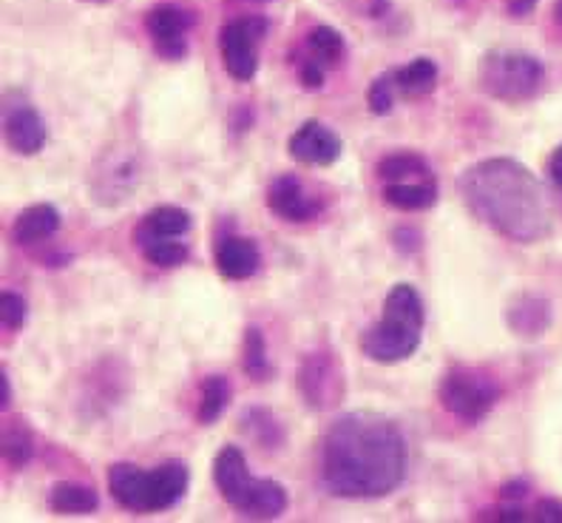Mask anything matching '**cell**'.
I'll return each mask as SVG.
<instances>
[{"label":"cell","instance_id":"74e56055","mask_svg":"<svg viewBox=\"0 0 562 523\" xmlns=\"http://www.w3.org/2000/svg\"><path fill=\"white\" fill-rule=\"evenodd\" d=\"M390 0H370V12H372V18H384L386 12H390Z\"/></svg>","mask_w":562,"mask_h":523},{"label":"cell","instance_id":"5b68a950","mask_svg":"<svg viewBox=\"0 0 562 523\" xmlns=\"http://www.w3.org/2000/svg\"><path fill=\"white\" fill-rule=\"evenodd\" d=\"M191 472L182 461H165L154 469H139L137 464H114L109 469L111 498L128 512L151 515L177 507L188 492Z\"/></svg>","mask_w":562,"mask_h":523},{"label":"cell","instance_id":"ac0fdd59","mask_svg":"<svg viewBox=\"0 0 562 523\" xmlns=\"http://www.w3.org/2000/svg\"><path fill=\"white\" fill-rule=\"evenodd\" d=\"M239 430L254 441L259 449H268V453H276V449L284 444L288 433L281 427V421L276 419V413L270 407H245L239 415Z\"/></svg>","mask_w":562,"mask_h":523},{"label":"cell","instance_id":"4dcf8cb0","mask_svg":"<svg viewBox=\"0 0 562 523\" xmlns=\"http://www.w3.org/2000/svg\"><path fill=\"white\" fill-rule=\"evenodd\" d=\"M392 242H395V248L401 251L404 256H412V254H418L420 245H424V236L415 231V227L409 225H401L392 231Z\"/></svg>","mask_w":562,"mask_h":523},{"label":"cell","instance_id":"4fadbf2b","mask_svg":"<svg viewBox=\"0 0 562 523\" xmlns=\"http://www.w3.org/2000/svg\"><path fill=\"white\" fill-rule=\"evenodd\" d=\"M268 208L273 211L279 220L293 222V225H302V222L316 220L324 211L322 200L307 193V188L302 186V179L295 174H279L268 186Z\"/></svg>","mask_w":562,"mask_h":523},{"label":"cell","instance_id":"52a82bcc","mask_svg":"<svg viewBox=\"0 0 562 523\" xmlns=\"http://www.w3.org/2000/svg\"><path fill=\"white\" fill-rule=\"evenodd\" d=\"M503 396L501 381L483 367L452 365L438 381V401L446 413L474 427L492 413Z\"/></svg>","mask_w":562,"mask_h":523},{"label":"cell","instance_id":"f1b7e54d","mask_svg":"<svg viewBox=\"0 0 562 523\" xmlns=\"http://www.w3.org/2000/svg\"><path fill=\"white\" fill-rule=\"evenodd\" d=\"M26 299H23L18 290H3V293H0V322H3V327H7V331H21L23 324H26Z\"/></svg>","mask_w":562,"mask_h":523},{"label":"cell","instance_id":"7a4b0ae2","mask_svg":"<svg viewBox=\"0 0 562 523\" xmlns=\"http://www.w3.org/2000/svg\"><path fill=\"white\" fill-rule=\"evenodd\" d=\"M458 193L469 214L517 245H535L551 234V208L540 179L520 159H481L460 171Z\"/></svg>","mask_w":562,"mask_h":523},{"label":"cell","instance_id":"e575fe53","mask_svg":"<svg viewBox=\"0 0 562 523\" xmlns=\"http://www.w3.org/2000/svg\"><path fill=\"white\" fill-rule=\"evenodd\" d=\"M9 407H12V379H9V370L3 367L0 370V410L7 413Z\"/></svg>","mask_w":562,"mask_h":523},{"label":"cell","instance_id":"8d00e7d4","mask_svg":"<svg viewBox=\"0 0 562 523\" xmlns=\"http://www.w3.org/2000/svg\"><path fill=\"white\" fill-rule=\"evenodd\" d=\"M549 177H551V182H554V186L562 191V145H560V148H557L554 154H551V159H549Z\"/></svg>","mask_w":562,"mask_h":523},{"label":"cell","instance_id":"9a60e30c","mask_svg":"<svg viewBox=\"0 0 562 523\" xmlns=\"http://www.w3.org/2000/svg\"><path fill=\"white\" fill-rule=\"evenodd\" d=\"M57 231H60V211L52 202H37L18 214L12 225V240L21 248H35L52 240Z\"/></svg>","mask_w":562,"mask_h":523},{"label":"cell","instance_id":"7c38bea8","mask_svg":"<svg viewBox=\"0 0 562 523\" xmlns=\"http://www.w3.org/2000/svg\"><path fill=\"white\" fill-rule=\"evenodd\" d=\"M3 137L14 154L21 157H35L43 152V145L48 140L46 120L41 118V111L35 105L18 97L14 103H7L3 111Z\"/></svg>","mask_w":562,"mask_h":523},{"label":"cell","instance_id":"3957f363","mask_svg":"<svg viewBox=\"0 0 562 523\" xmlns=\"http://www.w3.org/2000/svg\"><path fill=\"white\" fill-rule=\"evenodd\" d=\"M426 310L418 288L401 282L386 293L384 316L361 336V350L378 365H401L418 353L424 342Z\"/></svg>","mask_w":562,"mask_h":523},{"label":"cell","instance_id":"f546056e","mask_svg":"<svg viewBox=\"0 0 562 523\" xmlns=\"http://www.w3.org/2000/svg\"><path fill=\"white\" fill-rule=\"evenodd\" d=\"M295 71H299V84H302V89H307V91L324 89V77H327V69H324L318 60H313L310 55H304L302 60H299Z\"/></svg>","mask_w":562,"mask_h":523},{"label":"cell","instance_id":"ba28073f","mask_svg":"<svg viewBox=\"0 0 562 523\" xmlns=\"http://www.w3.org/2000/svg\"><path fill=\"white\" fill-rule=\"evenodd\" d=\"M295 387H299L304 407L313 413H324V410L341 404L344 392H347V376H344L338 353L329 345L304 353L299 370H295Z\"/></svg>","mask_w":562,"mask_h":523},{"label":"cell","instance_id":"8fae6325","mask_svg":"<svg viewBox=\"0 0 562 523\" xmlns=\"http://www.w3.org/2000/svg\"><path fill=\"white\" fill-rule=\"evenodd\" d=\"M288 152L295 163L302 166H318L327 168L338 163L344 154V140L338 137V131L329 129L322 120H307L293 131V137L288 140Z\"/></svg>","mask_w":562,"mask_h":523},{"label":"cell","instance_id":"6da1fadb","mask_svg":"<svg viewBox=\"0 0 562 523\" xmlns=\"http://www.w3.org/2000/svg\"><path fill=\"white\" fill-rule=\"evenodd\" d=\"M409 447L398 421L372 410L338 415L322 435L318 478L333 498L375 501L404 483Z\"/></svg>","mask_w":562,"mask_h":523},{"label":"cell","instance_id":"7402d4cb","mask_svg":"<svg viewBox=\"0 0 562 523\" xmlns=\"http://www.w3.org/2000/svg\"><path fill=\"white\" fill-rule=\"evenodd\" d=\"M48 510L55 515H91L100 510V496L82 483L60 481L48 492Z\"/></svg>","mask_w":562,"mask_h":523},{"label":"cell","instance_id":"277c9868","mask_svg":"<svg viewBox=\"0 0 562 523\" xmlns=\"http://www.w3.org/2000/svg\"><path fill=\"white\" fill-rule=\"evenodd\" d=\"M213 483L220 489V496L236 515L250 518V521H276L288 510V489L270 478H254L247 469V458L241 447L220 449L213 458Z\"/></svg>","mask_w":562,"mask_h":523},{"label":"cell","instance_id":"ab89813d","mask_svg":"<svg viewBox=\"0 0 562 523\" xmlns=\"http://www.w3.org/2000/svg\"><path fill=\"white\" fill-rule=\"evenodd\" d=\"M256 3H268V0H256Z\"/></svg>","mask_w":562,"mask_h":523},{"label":"cell","instance_id":"1f68e13d","mask_svg":"<svg viewBox=\"0 0 562 523\" xmlns=\"http://www.w3.org/2000/svg\"><path fill=\"white\" fill-rule=\"evenodd\" d=\"M481 521L520 523V521H531V515H528V512H522L520 507H515V503H508V507H503V510H492V512H486V515H481Z\"/></svg>","mask_w":562,"mask_h":523},{"label":"cell","instance_id":"30bf717a","mask_svg":"<svg viewBox=\"0 0 562 523\" xmlns=\"http://www.w3.org/2000/svg\"><path fill=\"white\" fill-rule=\"evenodd\" d=\"M196 23L193 12L177 3H159L145 14V29L151 35L157 55L165 60H182L188 55V32Z\"/></svg>","mask_w":562,"mask_h":523},{"label":"cell","instance_id":"d4e9b609","mask_svg":"<svg viewBox=\"0 0 562 523\" xmlns=\"http://www.w3.org/2000/svg\"><path fill=\"white\" fill-rule=\"evenodd\" d=\"M241 367H245L247 379L261 385V381H270L273 376V367H270L268 356V338L261 333V327L250 324L245 331V345H241Z\"/></svg>","mask_w":562,"mask_h":523},{"label":"cell","instance_id":"cb8c5ba5","mask_svg":"<svg viewBox=\"0 0 562 523\" xmlns=\"http://www.w3.org/2000/svg\"><path fill=\"white\" fill-rule=\"evenodd\" d=\"M231 401V381L222 372H211L200 385V407H196V421L202 427H211L222 419Z\"/></svg>","mask_w":562,"mask_h":523},{"label":"cell","instance_id":"2e32d148","mask_svg":"<svg viewBox=\"0 0 562 523\" xmlns=\"http://www.w3.org/2000/svg\"><path fill=\"white\" fill-rule=\"evenodd\" d=\"M508 331L522 338H537L549 331L551 324V304L549 299L537 297V293H520L512 299L506 308Z\"/></svg>","mask_w":562,"mask_h":523},{"label":"cell","instance_id":"e0dca14e","mask_svg":"<svg viewBox=\"0 0 562 523\" xmlns=\"http://www.w3.org/2000/svg\"><path fill=\"white\" fill-rule=\"evenodd\" d=\"M193 220L186 208L177 205H159L154 211L139 220V225L134 227V245L143 248L151 240H159V236H186L191 231Z\"/></svg>","mask_w":562,"mask_h":523},{"label":"cell","instance_id":"d6a6232c","mask_svg":"<svg viewBox=\"0 0 562 523\" xmlns=\"http://www.w3.org/2000/svg\"><path fill=\"white\" fill-rule=\"evenodd\" d=\"M528 492H531L528 481H522V478H515V481H506L501 487V501L503 503H520V501H526Z\"/></svg>","mask_w":562,"mask_h":523},{"label":"cell","instance_id":"d590c367","mask_svg":"<svg viewBox=\"0 0 562 523\" xmlns=\"http://www.w3.org/2000/svg\"><path fill=\"white\" fill-rule=\"evenodd\" d=\"M537 0H506V12L512 18H526V14L535 12Z\"/></svg>","mask_w":562,"mask_h":523},{"label":"cell","instance_id":"8992f818","mask_svg":"<svg viewBox=\"0 0 562 523\" xmlns=\"http://www.w3.org/2000/svg\"><path fill=\"white\" fill-rule=\"evenodd\" d=\"M477 84L492 100L517 105L540 94L542 84H546V69L535 55L512 52V48H494V52L483 55Z\"/></svg>","mask_w":562,"mask_h":523},{"label":"cell","instance_id":"d6986e66","mask_svg":"<svg viewBox=\"0 0 562 523\" xmlns=\"http://www.w3.org/2000/svg\"><path fill=\"white\" fill-rule=\"evenodd\" d=\"M375 177L381 182H420V179H435L429 159L418 152H392L375 166Z\"/></svg>","mask_w":562,"mask_h":523},{"label":"cell","instance_id":"60d3db41","mask_svg":"<svg viewBox=\"0 0 562 523\" xmlns=\"http://www.w3.org/2000/svg\"><path fill=\"white\" fill-rule=\"evenodd\" d=\"M97 3H105V0H97Z\"/></svg>","mask_w":562,"mask_h":523},{"label":"cell","instance_id":"603a6c76","mask_svg":"<svg viewBox=\"0 0 562 523\" xmlns=\"http://www.w3.org/2000/svg\"><path fill=\"white\" fill-rule=\"evenodd\" d=\"M0 449H3V461L12 469H23L26 464H32L37 449L35 430L29 427L26 419H12L3 424V441H0Z\"/></svg>","mask_w":562,"mask_h":523},{"label":"cell","instance_id":"4316f807","mask_svg":"<svg viewBox=\"0 0 562 523\" xmlns=\"http://www.w3.org/2000/svg\"><path fill=\"white\" fill-rule=\"evenodd\" d=\"M143 259L154 268H179V265H186L188 256H191V248H188L186 242H179V236H159V240H151L148 245L139 248Z\"/></svg>","mask_w":562,"mask_h":523},{"label":"cell","instance_id":"484cf974","mask_svg":"<svg viewBox=\"0 0 562 523\" xmlns=\"http://www.w3.org/2000/svg\"><path fill=\"white\" fill-rule=\"evenodd\" d=\"M307 55L322 63L324 69H338L347 57V43L333 26H316L307 35Z\"/></svg>","mask_w":562,"mask_h":523},{"label":"cell","instance_id":"83f0119b","mask_svg":"<svg viewBox=\"0 0 562 523\" xmlns=\"http://www.w3.org/2000/svg\"><path fill=\"white\" fill-rule=\"evenodd\" d=\"M395 97H398V89H395L392 71H386V75H378L367 89V105L375 118H386L395 109Z\"/></svg>","mask_w":562,"mask_h":523},{"label":"cell","instance_id":"5bb4252c","mask_svg":"<svg viewBox=\"0 0 562 523\" xmlns=\"http://www.w3.org/2000/svg\"><path fill=\"white\" fill-rule=\"evenodd\" d=\"M213 262H216V270H220L225 279H231V282H245V279H250V276L259 270L261 256L250 236L227 234L216 242Z\"/></svg>","mask_w":562,"mask_h":523},{"label":"cell","instance_id":"ffe728a7","mask_svg":"<svg viewBox=\"0 0 562 523\" xmlns=\"http://www.w3.org/2000/svg\"><path fill=\"white\" fill-rule=\"evenodd\" d=\"M381 200L395 211H426L438 202V182L420 179V182H386L381 188Z\"/></svg>","mask_w":562,"mask_h":523},{"label":"cell","instance_id":"44dd1931","mask_svg":"<svg viewBox=\"0 0 562 523\" xmlns=\"http://www.w3.org/2000/svg\"><path fill=\"white\" fill-rule=\"evenodd\" d=\"M395 89L406 100H420V97L432 94L438 89V63L429 57H415L412 63L392 71Z\"/></svg>","mask_w":562,"mask_h":523},{"label":"cell","instance_id":"f35d334b","mask_svg":"<svg viewBox=\"0 0 562 523\" xmlns=\"http://www.w3.org/2000/svg\"><path fill=\"white\" fill-rule=\"evenodd\" d=\"M554 21L562 23V0H557V7H554Z\"/></svg>","mask_w":562,"mask_h":523},{"label":"cell","instance_id":"9c48e42d","mask_svg":"<svg viewBox=\"0 0 562 523\" xmlns=\"http://www.w3.org/2000/svg\"><path fill=\"white\" fill-rule=\"evenodd\" d=\"M270 23L265 14H245L227 21L220 32L222 63L236 84H250L259 71V43L268 37Z\"/></svg>","mask_w":562,"mask_h":523},{"label":"cell","instance_id":"836d02e7","mask_svg":"<svg viewBox=\"0 0 562 523\" xmlns=\"http://www.w3.org/2000/svg\"><path fill=\"white\" fill-rule=\"evenodd\" d=\"M535 521L542 523H562V503L554 498H542L535 510Z\"/></svg>","mask_w":562,"mask_h":523}]
</instances>
